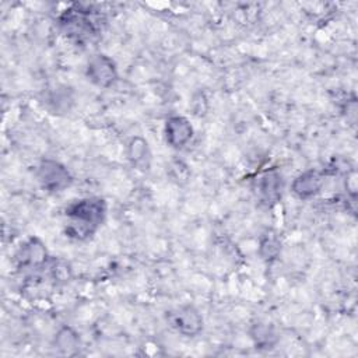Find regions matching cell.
Returning <instances> with one entry per match:
<instances>
[{"mask_svg":"<svg viewBox=\"0 0 358 358\" xmlns=\"http://www.w3.org/2000/svg\"><path fill=\"white\" fill-rule=\"evenodd\" d=\"M126 155L134 168L140 171H148L151 165V150L148 141L144 137H131L126 147Z\"/></svg>","mask_w":358,"mask_h":358,"instance_id":"30bf717a","label":"cell"},{"mask_svg":"<svg viewBox=\"0 0 358 358\" xmlns=\"http://www.w3.org/2000/svg\"><path fill=\"white\" fill-rule=\"evenodd\" d=\"M252 338L256 348L259 350H270L277 343V336L274 330L266 324L255 326V330L252 331Z\"/></svg>","mask_w":358,"mask_h":358,"instance_id":"4fadbf2b","label":"cell"},{"mask_svg":"<svg viewBox=\"0 0 358 358\" xmlns=\"http://www.w3.org/2000/svg\"><path fill=\"white\" fill-rule=\"evenodd\" d=\"M63 34L77 45H87L98 35V28L91 17V11L78 4H73L59 17Z\"/></svg>","mask_w":358,"mask_h":358,"instance_id":"7a4b0ae2","label":"cell"},{"mask_svg":"<svg viewBox=\"0 0 358 358\" xmlns=\"http://www.w3.org/2000/svg\"><path fill=\"white\" fill-rule=\"evenodd\" d=\"M257 197L266 206L277 204L282 197L284 179L277 168L266 169L257 179L256 183Z\"/></svg>","mask_w":358,"mask_h":358,"instance_id":"52a82bcc","label":"cell"},{"mask_svg":"<svg viewBox=\"0 0 358 358\" xmlns=\"http://www.w3.org/2000/svg\"><path fill=\"white\" fill-rule=\"evenodd\" d=\"M53 344H55V347L62 354L70 355V354H74L78 350V347H80V336H78V333L73 327L63 326L55 334Z\"/></svg>","mask_w":358,"mask_h":358,"instance_id":"8fae6325","label":"cell"},{"mask_svg":"<svg viewBox=\"0 0 358 358\" xmlns=\"http://www.w3.org/2000/svg\"><path fill=\"white\" fill-rule=\"evenodd\" d=\"M280 250H281V242H280V238L277 236V234H274L271 231L266 232L262 236L260 245H259L260 257L266 262H271L278 256Z\"/></svg>","mask_w":358,"mask_h":358,"instance_id":"7c38bea8","label":"cell"},{"mask_svg":"<svg viewBox=\"0 0 358 358\" xmlns=\"http://www.w3.org/2000/svg\"><path fill=\"white\" fill-rule=\"evenodd\" d=\"M15 263L20 270H39L49 264V256L45 243L31 236L18 248L15 253Z\"/></svg>","mask_w":358,"mask_h":358,"instance_id":"8992f818","label":"cell"},{"mask_svg":"<svg viewBox=\"0 0 358 358\" xmlns=\"http://www.w3.org/2000/svg\"><path fill=\"white\" fill-rule=\"evenodd\" d=\"M85 77L99 88H110L119 77L116 63L108 55L96 53L87 62Z\"/></svg>","mask_w":358,"mask_h":358,"instance_id":"5b68a950","label":"cell"},{"mask_svg":"<svg viewBox=\"0 0 358 358\" xmlns=\"http://www.w3.org/2000/svg\"><path fill=\"white\" fill-rule=\"evenodd\" d=\"M35 176L41 189L50 194L62 193L73 183V176L67 166L52 158H45L39 162Z\"/></svg>","mask_w":358,"mask_h":358,"instance_id":"3957f363","label":"cell"},{"mask_svg":"<svg viewBox=\"0 0 358 358\" xmlns=\"http://www.w3.org/2000/svg\"><path fill=\"white\" fill-rule=\"evenodd\" d=\"M64 214L67 217L66 236L76 241H87L105 221L106 203L101 197H84L70 203Z\"/></svg>","mask_w":358,"mask_h":358,"instance_id":"6da1fadb","label":"cell"},{"mask_svg":"<svg viewBox=\"0 0 358 358\" xmlns=\"http://www.w3.org/2000/svg\"><path fill=\"white\" fill-rule=\"evenodd\" d=\"M49 268H50V275L55 280L66 281L67 278H70L71 267L64 260H52V262H49Z\"/></svg>","mask_w":358,"mask_h":358,"instance_id":"5bb4252c","label":"cell"},{"mask_svg":"<svg viewBox=\"0 0 358 358\" xmlns=\"http://www.w3.org/2000/svg\"><path fill=\"white\" fill-rule=\"evenodd\" d=\"M194 129L187 117L180 115H172L165 120L164 136L169 147L175 150H182L193 138Z\"/></svg>","mask_w":358,"mask_h":358,"instance_id":"ba28073f","label":"cell"},{"mask_svg":"<svg viewBox=\"0 0 358 358\" xmlns=\"http://www.w3.org/2000/svg\"><path fill=\"white\" fill-rule=\"evenodd\" d=\"M324 185V176L317 169H306L294 178L291 192L301 200H308L320 193Z\"/></svg>","mask_w":358,"mask_h":358,"instance_id":"9c48e42d","label":"cell"},{"mask_svg":"<svg viewBox=\"0 0 358 358\" xmlns=\"http://www.w3.org/2000/svg\"><path fill=\"white\" fill-rule=\"evenodd\" d=\"M165 320L179 334L196 337L203 330V316L193 305H179L165 312Z\"/></svg>","mask_w":358,"mask_h":358,"instance_id":"277c9868","label":"cell"}]
</instances>
